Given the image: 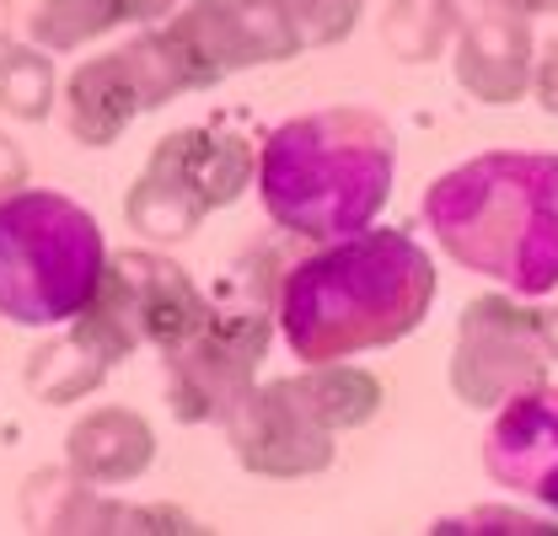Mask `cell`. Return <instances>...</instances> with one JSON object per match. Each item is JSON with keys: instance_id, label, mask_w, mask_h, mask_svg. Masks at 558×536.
<instances>
[{"instance_id": "obj_3", "label": "cell", "mask_w": 558, "mask_h": 536, "mask_svg": "<svg viewBox=\"0 0 558 536\" xmlns=\"http://www.w3.org/2000/svg\"><path fill=\"white\" fill-rule=\"evenodd\" d=\"M398 139L371 108H317L264 134L253 188L284 236L333 242L365 231L392 199Z\"/></svg>"}, {"instance_id": "obj_13", "label": "cell", "mask_w": 558, "mask_h": 536, "mask_svg": "<svg viewBox=\"0 0 558 536\" xmlns=\"http://www.w3.org/2000/svg\"><path fill=\"white\" fill-rule=\"evenodd\" d=\"M457 81L462 92H473L478 102H515L532 86V65H537V44L532 27L515 5L505 0H478L473 11H462L457 27Z\"/></svg>"}, {"instance_id": "obj_7", "label": "cell", "mask_w": 558, "mask_h": 536, "mask_svg": "<svg viewBox=\"0 0 558 536\" xmlns=\"http://www.w3.org/2000/svg\"><path fill=\"white\" fill-rule=\"evenodd\" d=\"M275 338V312L264 306H209L205 322L172 349L167 365V407L178 424H226V413L258 387V365Z\"/></svg>"}, {"instance_id": "obj_4", "label": "cell", "mask_w": 558, "mask_h": 536, "mask_svg": "<svg viewBox=\"0 0 558 536\" xmlns=\"http://www.w3.org/2000/svg\"><path fill=\"white\" fill-rule=\"evenodd\" d=\"M205 290L167 253H150V247L108 253L102 279H97L92 301L81 306V317L65 322V338H54L33 354L27 387L38 392V402L86 398L124 354H135L145 343L172 349L178 338H189L205 322Z\"/></svg>"}, {"instance_id": "obj_20", "label": "cell", "mask_w": 558, "mask_h": 536, "mask_svg": "<svg viewBox=\"0 0 558 536\" xmlns=\"http://www.w3.org/2000/svg\"><path fill=\"white\" fill-rule=\"evenodd\" d=\"M532 86H537V102L558 119V38L543 44V54H537V65H532Z\"/></svg>"}, {"instance_id": "obj_1", "label": "cell", "mask_w": 558, "mask_h": 536, "mask_svg": "<svg viewBox=\"0 0 558 536\" xmlns=\"http://www.w3.org/2000/svg\"><path fill=\"white\" fill-rule=\"evenodd\" d=\"M435 264L409 231L365 226L284 268L275 328L301 365L354 360L409 338L435 306Z\"/></svg>"}, {"instance_id": "obj_5", "label": "cell", "mask_w": 558, "mask_h": 536, "mask_svg": "<svg viewBox=\"0 0 558 536\" xmlns=\"http://www.w3.org/2000/svg\"><path fill=\"white\" fill-rule=\"evenodd\" d=\"M108 264L102 226L54 188L0 194V317L16 328H65Z\"/></svg>"}, {"instance_id": "obj_16", "label": "cell", "mask_w": 558, "mask_h": 536, "mask_svg": "<svg viewBox=\"0 0 558 536\" xmlns=\"http://www.w3.org/2000/svg\"><path fill=\"white\" fill-rule=\"evenodd\" d=\"M462 27V5L457 0H387V16H381V33L392 44L398 60L424 65L435 60Z\"/></svg>"}, {"instance_id": "obj_11", "label": "cell", "mask_w": 558, "mask_h": 536, "mask_svg": "<svg viewBox=\"0 0 558 536\" xmlns=\"http://www.w3.org/2000/svg\"><path fill=\"white\" fill-rule=\"evenodd\" d=\"M220 429H226L236 462L247 472H258V477L295 483V477L333 467V435L339 429L323 418V407L312 402L301 376L253 387L247 398L226 413Z\"/></svg>"}, {"instance_id": "obj_19", "label": "cell", "mask_w": 558, "mask_h": 536, "mask_svg": "<svg viewBox=\"0 0 558 536\" xmlns=\"http://www.w3.org/2000/svg\"><path fill=\"white\" fill-rule=\"evenodd\" d=\"M279 11L290 16L301 49H328V44H344L365 11V0H279Z\"/></svg>"}, {"instance_id": "obj_14", "label": "cell", "mask_w": 558, "mask_h": 536, "mask_svg": "<svg viewBox=\"0 0 558 536\" xmlns=\"http://www.w3.org/2000/svg\"><path fill=\"white\" fill-rule=\"evenodd\" d=\"M65 462L75 483L119 488V483H135L156 462V435L130 407H92L65 435Z\"/></svg>"}, {"instance_id": "obj_21", "label": "cell", "mask_w": 558, "mask_h": 536, "mask_svg": "<svg viewBox=\"0 0 558 536\" xmlns=\"http://www.w3.org/2000/svg\"><path fill=\"white\" fill-rule=\"evenodd\" d=\"M16 183H22V156L0 139V194H5V188H16Z\"/></svg>"}, {"instance_id": "obj_6", "label": "cell", "mask_w": 558, "mask_h": 536, "mask_svg": "<svg viewBox=\"0 0 558 536\" xmlns=\"http://www.w3.org/2000/svg\"><path fill=\"white\" fill-rule=\"evenodd\" d=\"M258 150L231 130L189 124L156 139L145 172L124 194V220L145 242H183L215 209L236 204L253 188Z\"/></svg>"}, {"instance_id": "obj_18", "label": "cell", "mask_w": 558, "mask_h": 536, "mask_svg": "<svg viewBox=\"0 0 558 536\" xmlns=\"http://www.w3.org/2000/svg\"><path fill=\"white\" fill-rule=\"evenodd\" d=\"M54 97L60 86H54V65L44 49H0V108L11 119L38 124L54 113Z\"/></svg>"}, {"instance_id": "obj_22", "label": "cell", "mask_w": 558, "mask_h": 536, "mask_svg": "<svg viewBox=\"0 0 558 536\" xmlns=\"http://www.w3.org/2000/svg\"><path fill=\"white\" fill-rule=\"evenodd\" d=\"M548 328H554V354H558V312H548Z\"/></svg>"}, {"instance_id": "obj_15", "label": "cell", "mask_w": 558, "mask_h": 536, "mask_svg": "<svg viewBox=\"0 0 558 536\" xmlns=\"http://www.w3.org/2000/svg\"><path fill=\"white\" fill-rule=\"evenodd\" d=\"M178 11V0H38L27 33L38 49L70 54L113 27H156Z\"/></svg>"}, {"instance_id": "obj_17", "label": "cell", "mask_w": 558, "mask_h": 536, "mask_svg": "<svg viewBox=\"0 0 558 536\" xmlns=\"http://www.w3.org/2000/svg\"><path fill=\"white\" fill-rule=\"evenodd\" d=\"M301 381H306L312 402L323 407V418H328L333 429H360V424H371L376 407H381V381H376L371 370L349 365V360L301 365Z\"/></svg>"}, {"instance_id": "obj_12", "label": "cell", "mask_w": 558, "mask_h": 536, "mask_svg": "<svg viewBox=\"0 0 558 536\" xmlns=\"http://www.w3.org/2000/svg\"><path fill=\"white\" fill-rule=\"evenodd\" d=\"M484 472L558 515V387L537 381L510 402H499L484 435Z\"/></svg>"}, {"instance_id": "obj_8", "label": "cell", "mask_w": 558, "mask_h": 536, "mask_svg": "<svg viewBox=\"0 0 558 536\" xmlns=\"http://www.w3.org/2000/svg\"><path fill=\"white\" fill-rule=\"evenodd\" d=\"M156 33L189 92L301 54V38L279 11V0H189L183 11L156 22Z\"/></svg>"}, {"instance_id": "obj_10", "label": "cell", "mask_w": 558, "mask_h": 536, "mask_svg": "<svg viewBox=\"0 0 558 536\" xmlns=\"http://www.w3.org/2000/svg\"><path fill=\"white\" fill-rule=\"evenodd\" d=\"M554 360L548 312L521 306V295H478L457 322L451 392L468 407H499L515 392L537 387Z\"/></svg>"}, {"instance_id": "obj_2", "label": "cell", "mask_w": 558, "mask_h": 536, "mask_svg": "<svg viewBox=\"0 0 558 536\" xmlns=\"http://www.w3.org/2000/svg\"><path fill=\"white\" fill-rule=\"evenodd\" d=\"M440 253L484 273L521 301L558 290V156L488 150L446 178L418 204Z\"/></svg>"}, {"instance_id": "obj_9", "label": "cell", "mask_w": 558, "mask_h": 536, "mask_svg": "<svg viewBox=\"0 0 558 536\" xmlns=\"http://www.w3.org/2000/svg\"><path fill=\"white\" fill-rule=\"evenodd\" d=\"M183 75L172 65L161 33H140L130 44L108 49V54H92L86 65L70 70L65 92H60V119L75 145H113L119 134L130 130L135 119L167 108L172 97H183Z\"/></svg>"}]
</instances>
